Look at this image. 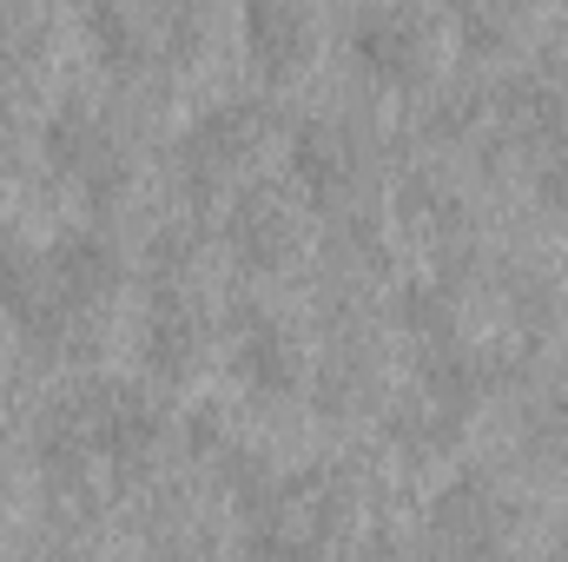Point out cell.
Returning <instances> with one entry per match:
<instances>
[{"label": "cell", "mask_w": 568, "mask_h": 562, "mask_svg": "<svg viewBox=\"0 0 568 562\" xmlns=\"http://www.w3.org/2000/svg\"><path fill=\"white\" fill-rule=\"evenodd\" d=\"M291 179L311 192L324 225L390 219L397 199V152L371 107H324L304 127H291Z\"/></svg>", "instance_id": "1"}, {"label": "cell", "mask_w": 568, "mask_h": 562, "mask_svg": "<svg viewBox=\"0 0 568 562\" xmlns=\"http://www.w3.org/2000/svg\"><path fill=\"white\" fill-rule=\"evenodd\" d=\"M145 371L165 391H199L225 358H232V304L219 298L212 265L185 272H152V298L140 318Z\"/></svg>", "instance_id": "2"}, {"label": "cell", "mask_w": 568, "mask_h": 562, "mask_svg": "<svg viewBox=\"0 0 568 562\" xmlns=\"http://www.w3.org/2000/svg\"><path fill=\"white\" fill-rule=\"evenodd\" d=\"M291 159V127L272 100H219L212 113H199L179 140V179L192 192V205L232 199L239 185L278 172Z\"/></svg>", "instance_id": "3"}, {"label": "cell", "mask_w": 568, "mask_h": 562, "mask_svg": "<svg viewBox=\"0 0 568 562\" xmlns=\"http://www.w3.org/2000/svg\"><path fill=\"white\" fill-rule=\"evenodd\" d=\"M219 239L225 252L252 272V279H284V272H304L317 259V239H324V212L311 205V192L284 172H265L252 185H239L225 199V219H219Z\"/></svg>", "instance_id": "4"}, {"label": "cell", "mask_w": 568, "mask_h": 562, "mask_svg": "<svg viewBox=\"0 0 568 562\" xmlns=\"http://www.w3.org/2000/svg\"><path fill=\"white\" fill-rule=\"evenodd\" d=\"M456 13L449 0H371L351 47H357V67L377 80V87H397V93H429L449 80L456 67Z\"/></svg>", "instance_id": "5"}, {"label": "cell", "mask_w": 568, "mask_h": 562, "mask_svg": "<svg viewBox=\"0 0 568 562\" xmlns=\"http://www.w3.org/2000/svg\"><path fill=\"white\" fill-rule=\"evenodd\" d=\"M232 364L258 398H304L317 378V331L284 304H232Z\"/></svg>", "instance_id": "6"}, {"label": "cell", "mask_w": 568, "mask_h": 562, "mask_svg": "<svg viewBox=\"0 0 568 562\" xmlns=\"http://www.w3.org/2000/svg\"><path fill=\"white\" fill-rule=\"evenodd\" d=\"M436 536L456 543V550H516L529 543V523H536V496L523 490L516 470H463L436 510H429Z\"/></svg>", "instance_id": "7"}, {"label": "cell", "mask_w": 568, "mask_h": 562, "mask_svg": "<svg viewBox=\"0 0 568 562\" xmlns=\"http://www.w3.org/2000/svg\"><path fill=\"white\" fill-rule=\"evenodd\" d=\"M245 53L272 87H304L331 60V0H245Z\"/></svg>", "instance_id": "8"}, {"label": "cell", "mask_w": 568, "mask_h": 562, "mask_svg": "<svg viewBox=\"0 0 568 562\" xmlns=\"http://www.w3.org/2000/svg\"><path fill=\"white\" fill-rule=\"evenodd\" d=\"M449 13L483 60H516V53L542 47L556 0H449Z\"/></svg>", "instance_id": "9"}, {"label": "cell", "mask_w": 568, "mask_h": 562, "mask_svg": "<svg viewBox=\"0 0 568 562\" xmlns=\"http://www.w3.org/2000/svg\"><path fill=\"white\" fill-rule=\"evenodd\" d=\"M536 192H542V205L568 225V145L542 152V165H536Z\"/></svg>", "instance_id": "10"}]
</instances>
